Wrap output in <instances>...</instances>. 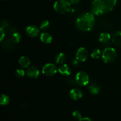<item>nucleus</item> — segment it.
Wrapping results in <instances>:
<instances>
[{"label":"nucleus","instance_id":"nucleus-22","mask_svg":"<svg viewBox=\"0 0 121 121\" xmlns=\"http://www.w3.org/2000/svg\"><path fill=\"white\" fill-rule=\"evenodd\" d=\"M26 73V72H25V71L23 69H17L16 71L15 72V75L17 78H22L24 76Z\"/></svg>","mask_w":121,"mask_h":121},{"label":"nucleus","instance_id":"nucleus-13","mask_svg":"<svg viewBox=\"0 0 121 121\" xmlns=\"http://www.w3.org/2000/svg\"><path fill=\"white\" fill-rule=\"evenodd\" d=\"M40 40H41V42L44 44H50L53 40V37L50 33L45 32L41 34Z\"/></svg>","mask_w":121,"mask_h":121},{"label":"nucleus","instance_id":"nucleus-8","mask_svg":"<svg viewBox=\"0 0 121 121\" xmlns=\"http://www.w3.org/2000/svg\"><path fill=\"white\" fill-rule=\"evenodd\" d=\"M26 33L28 37H36L40 33V29L35 25H30L26 28Z\"/></svg>","mask_w":121,"mask_h":121},{"label":"nucleus","instance_id":"nucleus-3","mask_svg":"<svg viewBox=\"0 0 121 121\" xmlns=\"http://www.w3.org/2000/svg\"><path fill=\"white\" fill-rule=\"evenodd\" d=\"M54 9L60 14H65L71 10V3L67 0H57L54 4Z\"/></svg>","mask_w":121,"mask_h":121},{"label":"nucleus","instance_id":"nucleus-1","mask_svg":"<svg viewBox=\"0 0 121 121\" xmlns=\"http://www.w3.org/2000/svg\"><path fill=\"white\" fill-rule=\"evenodd\" d=\"M117 2V0H93L91 10L94 15L100 16L113 10Z\"/></svg>","mask_w":121,"mask_h":121},{"label":"nucleus","instance_id":"nucleus-15","mask_svg":"<svg viewBox=\"0 0 121 121\" xmlns=\"http://www.w3.org/2000/svg\"><path fill=\"white\" fill-rule=\"evenodd\" d=\"M111 38V35L108 33H102L99 35V40L101 43L106 44L109 42Z\"/></svg>","mask_w":121,"mask_h":121},{"label":"nucleus","instance_id":"nucleus-5","mask_svg":"<svg viewBox=\"0 0 121 121\" xmlns=\"http://www.w3.org/2000/svg\"><path fill=\"white\" fill-rule=\"evenodd\" d=\"M75 81L79 86H86L89 82V77L86 72L81 71L77 73L75 77Z\"/></svg>","mask_w":121,"mask_h":121},{"label":"nucleus","instance_id":"nucleus-11","mask_svg":"<svg viewBox=\"0 0 121 121\" xmlns=\"http://www.w3.org/2000/svg\"><path fill=\"white\" fill-rule=\"evenodd\" d=\"M58 72L62 76H67L71 74V69L69 65L66 64H63L59 67Z\"/></svg>","mask_w":121,"mask_h":121},{"label":"nucleus","instance_id":"nucleus-23","mask_svg":"<svg viewBox=\"0 0 121 121\" xmlns=\"http://www.w3.org/2000/svg\"><path fill=\"white\" fill-rule=\"evenodd\" d=\"M13 43H14L12 40H6L3 43L2 46H4L5 49H9L13 46Z\"/></svg>","mask_w":121,"mask_h":121},{"label":"nucleus","instance_id":"nucleus-12","mask_svg":"<svg viewBox=\"0 0 121 121\" xmlns=\"http://www.w3.org/2000/svg\"><path fill=\"white\" fill-rule=\"evenodd\" d=\"M18 63L20 66L22 68H28L30 65V60L28 57L22 56L19 59Z\"/></svg>","mask_w":121,"mask_h":121},{"label":"nucleus","instance_id":"nucleus-27","mask_svg":"<svg viewBox=\"0 0 121 121\" xmlns=\"http://www.w3.org/2000/svg\"><path fill=\"white\" fill-rule=\"evenodd\" d=\"M9 26V23H8V21L7 19H4L2 21H1V27H3L4 28L8 27Z\"/></svg>","mask_w":121,"mask_h":121},{"label":"nucleus","instance_id":"nucleus-18","mask_svg":"<svg viewBox=\"0 0 121 121\" xmlns=\"http://www.w3.org/2000/svg\"><path fill=\"white\" fill-rule=\"evenodd\" d=\"M10 103V98L7 95L2 94L0 97V104L2 106H7Z\"/></svg>","mask_w":121,"mask_h":121},{"label":"nucleus","instance_id":"nucleus-30","mask_svg":"<svg viewBox=\"0 0 121 121\" xmlns=\"http://www.w3.org/2000/svg\"><path fill=\"white\" fill-rule=\"evenodd\" d=\"M79 61H78V60L76 59V60H74L73 61V65H77L79 64Z\"/></svg>","mask_w":121,"mask_h":121},{"label":"nucleus","instance_id":"nucleus-26","mask_svg":"<svg viewBox=\"0 0 121 121\" xmlns=\"http://www.w3.org/2000/svg\"><path fill=\"white\" fill-rule=\"evenodd\" d=\"M5 28H4L3 27H1L0 28V34H1V37H0V41H2V40H4V39L5 38Z\"/></svg>","mask_w":121,"mask_h":121},{"label":"nucleus","instance_id":"nucleus-6","mask_svg":"<svg viewBox=\"0 0 121 121\" xmlns=\"http://www.w3.org/2000/svg\"><path fill=\"white\" fill-rule=\"evenodd\" d=\"M58 71V69L55 65L52 63L46 64L42 68V73L46 76L52 77L55 75Z\"/></svg>","mask_w":121,"mask_h":121},{"label":"nucleus","instance_id":"nucleus-9","mask_svg":"<svg viewBox=\"0 0 121 121\" xmlns=\"http://www.w3.org/2000/svg\"><path fill=\"white\" fill-rule=\"evenodd\" d=\"M26 74L29 78L32 79H36L40 74V70L36 66H29L26 70Z\"/></svg>","mask_w":121,"mask_h":121},{"label":"nucleus","instance_id":"nucleus-20","mask_svg":"<svg viewBox=\"0 0 121 121\" xmlns=\"http://www.w3.org/2000/svg\"><path fill=\"white\" fill-rule=\"evenodd\" d=\"M50 27V24L49 21H47V20H44V21H42L41 23L40 24V28L42 30L46 31L49 29Z\"/></svg>","mask_w":121,"mask_h":121},{"label":"nucleus","instance_id":"nucleus-2","mask_svg":"<svg viewBox=\"0 0 121 121\" xmlns=\"http://www.w3.org/2000/svg\"><path fill=\"white\" fill-rule=\"evenodd\" d=\"M95 24L94 14L91 13H83L80 14L76 20V25L78 29L83 32H87L92 30Z\"/></svg>","mask_w":121,"mask_h":121},{"label":"nucleus","instance_id":"nucleus-4","mask_svg":"<svg viewBox=\"0 0 121 121\" xmlns=\"http://www.w3.org/2000/svg\"><path fill=\"white\" fill-rule=\"evenodd\" d=\"M117 53L115 49L112 47H107L105 48L102 54V60L105 63H111L117 58Z\"/></svg>","mask_w":121,"mask_h":121},{"label":"nucleus","instance_id":"nucleus-7","mask_svg":"<svg viewBox=\"0 0 121 121\" xmlns=\"http://www.w3.org/2000/svg\"><path fill=\"white\" fill-rule=\"evenodd\" d=\"M88 51L85 47H80L78 50L76 54V59L79 61H85L88 57Z\"/></svg>","mask_w":121,"mask_h":121},{"label":"nucleus","instance_id":"nucleus-16","mask_svg":"<svg viewBox=\"0 0 121 121\" xmlns=\"http://www.w3.org/2000/svg\"><path fill=\"white\" fill-rule=\"evenodd\" d=\"M89 90L91 94L97 95L99 93L100 91V86L96 84H91L89 86Z\"/></svg>","mask_w":121,"mask_h":121},{"label":"nucleus","instance_id":"nucleus-17","mask_svg":"<svg viewBox=\"0 0 121 121\" xmlns=\"http://www.w3.org/2000/svg\"><path fill=\"white\" fill-rule=\"evenodd\" d=\"M66 60V56L63 53H60L56 57V63L57 65H63Z\"/></svg>","mask_w":121,"mask_h":121},{"label":"nucleus","instance_id":"nucleus-14","mask_svg":"<svg viewBox=\"0 0 121 121\" xmlns=\"http://www.w3.org/2000/svg\"><path fill=\"white\" fill-rule=\"evenodd\" d=\"M112 40L115 45L121 46V31L116 32L112 37Z\"/></svg>","mask_w":121,"mask_h":121},{"label":"nucleus","instance_id":"nucleus-25","mask_svg":"<svg viewBox=\"0 0 121 121\" xmlns=\"http://www.w3.org/2000/svg\"><path fill=\"white\" fill-rule=\"evenodd\" d=\"M17 32V30L15 27H8V28H7V31H6V33H8V34H11L13 35L14 33H16Z\"/></svg>","mask_w":121,"mask_h":121},{"label":"nucleus","instance_id":"nucleus-29","mask_svg":"<svg viewBox=\"0 0 121 121\" xmlns=\"http://www.w3.org/2000/svg\"><path fill=\"white\" fill-rule=\"evenodd\" d=\"M81 0H70V2L71 4H78L80 2V1Z\"/></svg>","mask_w":121,"mask_h":121},{"label":"nucleus","instance_id":"nucleus-28","mask_svg":"<svg viewBox=\"0 0 121 121\" xmlns=\"http://www.w3.org/2000/svg\"><path fill=\"white\" fill-rule=\"evenodd\" d=\"M79 121H92V119L89 118H87V117H85V118H82L81 119H80Z\"/></svg>","mask_w":121,"mask_h":121},{"label":"nucleus","instance_id":"nucleus-19","mask_svg":"<svg viewBox=\"0 0 121 121\" xmlns=\"http://www.w3.org/2000/svg\"><path fill=\"white\" fill-rule=\"evenodd\" d=\"M21 39H22V37H21V34L17 32L11 35V40L14 43H19L21 41Z\"/></svg>","mask_w":121,"mask_h":121},{"label":"nucleus","instance_id":"nucleus-24","mask_svg":"<svg viewBox=\"0 0 121 121\" xmlns=\"http://www.w3.org/2000/svg\"><path fill=\"white\" fill-rule=\"evenodd\" d=\"M72 115H73V117H74V118L79 119V120L82 118L81 113H80V112L78 111H73V113H72Z\"/></svg>","mask_w":121,"mask_h":121},{"label":"nucleus","instance_id":"nucleus-21","mask_svg":"<svg viewBox=\"0 0 121 121\" xmlns=\"http://www.w3.org/2000/svg\"><path fill=\"white\" fill-rule=\"evenodd\" d=\"M91 57L93 59H99L100 56V51L98 48L93 50L91 53Z\"/></svg>","mask_w":121,"mask_h":121},{"label":"nucleus","instance_id":"nucleus-10","mask_svg":"<svg viewBox=\"0 0 121 121\" xmlns=\"http://www.w3.org/2000/svg\"><path fill=\"white\" fill-rule=\"evenodd\" d=\"M69 96L73 100H80L82 98L83 93L79 89H73L70 91Z\"/></svg>","mask_w":121,"mask_h":121}]
</instances>
